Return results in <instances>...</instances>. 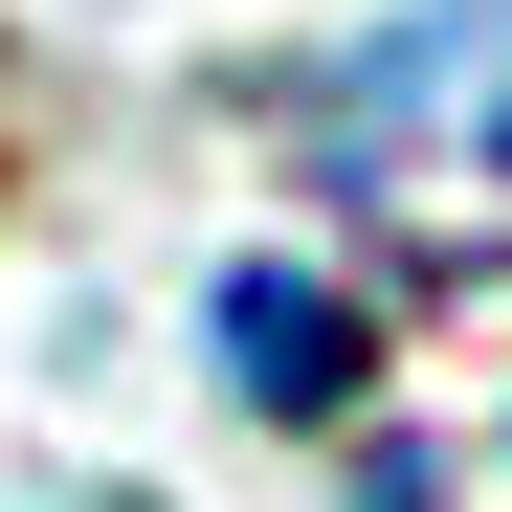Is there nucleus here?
Wrapping results in <instances>:
<instances>
[{"instance_id":"f257e3e1","label":"nucleus","mask_w":512,"mask_h":512,"mask_svg":"<svg viewBox=\"0 0 512 512\" xmlns=\"http://www.w3.org/2000/svg\"><path fill=\"white\" fill-rule=\"evenodd\" d=\"M223 379L268 423H357L379 334H357V290H312V268H223Z\"/></svg>"}]
</instances>
